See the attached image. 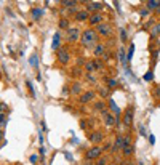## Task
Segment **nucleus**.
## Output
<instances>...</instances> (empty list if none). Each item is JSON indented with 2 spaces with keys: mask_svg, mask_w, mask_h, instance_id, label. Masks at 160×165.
Listing matches in <instances>:
<instances>
[{
  "mask_svg": "<svg viewBox=\"0 0 160 165\" xmlns=\"http://www.w3.org/2000/svg\"><path fill=\"white\" fill-rule=\"evenodd\" d=\"M38 155H31V157H29V160H31V164H37V160H38Z\"/></svg>",
  "mask_w": 160,
  "mask_h": 165,
  "instance_id": "473e14b6",
  "label": "nucleus"
},
{
  "mask_svg": "<svg viewBox=\"0 0 160 165\" xmlns=\"http://www.w3.org/2000/svg\"><path fill=\"white\" fill-rule=\"evenodd\" d=\"M56 59H58L61 64H69V61H70V52L67 48H59L58 50V55H56Z\"/></svg>",
  "mask_w": 160,
  "mask_h": 165,
  "instance_id": "f03ea898",
  "label": "nucleus"
},
{
  "mask_svg": "<svg viewBox=\"0 0 160 165\" xmlns=\"http://www.w3.org/2000/svg\"><path fill=\"white\" fill-rule=\"evenodd\" d=\"M85 69H87V72H94V71H98V69H101V63L96 61V59H93V61H88L87 64H85Z\"/></svg>",
  "mask_w": 160,
  "mask_h": 165,
  "instance_id": "1a4fd4ad",
  "label": "nucleus"
},
{
  "mask_svg": "<svg viewBox=\"0 0 160 165\" xmlns=\"http://www.w3.org/2000/svg\"><path fill=\"white\" fill-rule=\"evenodd\" d=\"M109 104H111V109L114 111L115 114H120V109H118V107H117V104H115V103H114V101H112V100L109 101Z\"/></svg>",
  "mask_w": 160,
  "mask_h": 165,
  "instance_id": "cd10ccee",
  "label": "nucleus"
},
{
  "mask_svg": "<svg viewBox=\"0 0 160 165\" xmlns=\"http://www.w3.org/2000/svg\"><path fill=\"white\" fill-rule=\"evenodd\" d=\"M94 96H96V91L90 90V91H85V93H82V95L79 96V101H80V103H88V101H91Z\"/></svg>",
  "mask_w": 160,
  "mask_h": 165,
  "instance_id": "9b49d317",
  "label": "nucleus"
},
{
  "mask_svg": "<svg viewBox=\"0 0 160 165\" xmlns=\"http://www.w3.org/2000/svg\"><path fill=\"white\" fill-rule=\"evenodd\" d=\"M120 37H122V40H125V38H126V32L123 31V29H120Z\"/></svg>",
  "mask_w": 160,
  "mask_h": 165,
  "instance_id": "c9c22d12",
  "label": "nucleus"
},
{
  "mask_svg": "<svg viewBox=\"0 0 160 165\" xmlns=\"http://www.w3.org/2000/svg\"><path fill=\"white\" fill-rule=\"evenodd\" d=\"M133 53H135V45H130V50H128V53H126V59H131L133 58Z\"/></svg>",
  "mask_w": 160,
  "mask_h": 165,
  "instance_id": "bb28decb",
  "label": "nucleus"
},
{
  "mask_svg": "<svg viewBox=\"0 0 160 165\" xmlns=\"http://www.w3.org/2000/svg\"><path fill=\"white\" fill-rule=\"evenodd\" d=\"M118 59H120V61H122V63H123V64H125V63H126V61H128V59H126V53H125V52H123V48H122V50H120V52H118Z\"/></svg>",
  "mask_w": 160,
  "mask_h": 165,
  "instance_id": "4be33fe9",
  "label": "nucleus"
},
{
  "mask_svg": "<svg viewBox=\"0 0 160 165\" xmlns=\"http://www.w3.org/2000/svg\"><path fill=\"white\" fill-rule=\"evenodd\" d=\"M59 3L66 8H70V7H74V5H77L79 2H75V0H63V2H59Z\"/></svg>",
  "mask_w": 160,
  "mask_h": 165,
  "instance_id": "a211bd4d",
  "label": "nucleus"
},
{
  "mask_svg": "<svg viewBox=\"0 0 160 165\" xmlns=\"http://www.w3.org/2000/svg\"><path fill=\"white\" fill-rule=\"evenodd\" d=\"M103 2H87V11H93V13H96V11L103 10Z\"/></svg>",
  "mask_w": 160,
  "mask_h": 165,
  "instance_id": "9d476101",
  "label": "nucleus"
},
{
  "mask_svg": "<svg viewBox=\"0 0 160 165\" xmlns=\"http://www.w3.org/2000/svg\"><path fill=\"white\" fill-rule=\"evenodd\" d=\"M133 112H135L133 106H128L125 109V112H123V124L126 127H131V124H133Z\"/></svg>",
  "mask_w": 160,
  "mask_h": 165,
  "instance_id": "39448f33",
  "label": "nucleus"
},
{
  "mask_svg": "<svg viewBox=\"0 0 160 165\" xmlns=\"http://www.w3.org/2000/svg\"><path fill=\"white\" fill-rule=\"evenodd\" d=\"M106 85H107L109 88H115V87H117V80H115V79H107Z\"/></svg>",
  "mask_w": 160,
  "mask_h": 165,
  "instance_id": "5701e85b",
  "label": "nucleus"
},
{
  "mask_svg": "<svg viewBox=\"0 0 160 165\" xmlns=\"http://www.w3.org/2000/svg\"><path fill=\"white\" fill-rule=\"evenodd\" d=\"M96 32H98V35H101V37H109V35L112 34V26L109 24V23H103V24H99L96 28Z\"/></svg>",
  "mask_w": 160,
  "mask_h": 165,
  "instance_id": "20e7f679",
  "label": "nucleus"
},
{
  "mask_svg": "<svg viewBox=\"0 0 160 165\" xmlns=\"http://www.w3.org/2000/svg\"><path fill=\"white\" fill-rule=\"evenodd\" d=\"M146 5L150 10H157V8H160V0H147Z\"/></svg>",
  "mask_w": 160,
  "mask_h": 165,
  "instance_id": "dca6fc26",
  "label": "nucleus"
},
{
  "mask_svg": "<svg viewBox=\"0 0 160 165\" xmlns=\"http://www.w3.org/2000/svg\"><path fill=\"white\" fill-rule=\"evenodd\" d=\"M160 34V24H155L152 28V35H159Z\"/></svg>",
  "mask_w": 160,
  "mask_h": 165,
  "instance_id": "c85d7f7f",
  "label": "nucleus"
},
{
  "mask_svg": "<svg viewBox=\"0 0 160 165\" xmlns=\"http://www.w3.org/2000/svg\"><path fill=\"white\" fill-rule=\"evenodd\" d=\"M106 160H107V159H106V157H101V159H98V160H96V165H106Z\"/></svg>",
  "mask_w": 160,
  "mask_h": 165,
  "instance_id": "7c9ffc66",
  "label": "nucleus"
},
{
  "mask_svg": "<svg viewBox=\"0 0 160 165\" xmlns=\"http://www.w3.org/2000/svg\"><path fill=\"white\" fill-rule=\"evenodd\" d=\"M3 138H5V131L0 130V143H3Z\"/></svg>",
  "mask_w": 160,
  "mask_h": 165,
  "instance_id": "e433bc0d",
  "label": "nucleus"
},
{
  "mask_svg": "<svg viewBox=\"0 0 160 165\" xmlns=\"http://www.w3.org/2000/svg\"><path fill=\"white\" fill-rule=\"evenodd\" d=\"M144 80H147V82H150V80H152V72H147L146 76H144Z\"/></svg>",
  "mask_w": 160,
  "mask_h": 165,
  "instance_id": "72a5a7b5",
  "label": "nucleus"
},
{
  "mask_svg": "<svg viewBox=\"0 0 160 165\" xmlns=\"http://www.w3.org/2000/svg\"><path fill=\"white\" fill-rule=\"evenodd\" d=\"M59 28H61V29H66V31H67V29L70 28V26H69V21H67V19H61V23H59Z\"/></svg>",
  "mask_w": 160,
  "mask_h": 165,
  "instance_id": "393cba45",
  "label": "nucleus"
},
{
  "mask_svg": "<svg viewBox=\"0 0 160 165\" xmlns=\"http://www.w3.org/2000/svg\"><path fill=\"white\" fill-rule=\"evenodd\" d=\"M133 152H135V144H130V146H126L125 149H123V154L128 157V155H131Z\"/></svg>",
  "mask_w": 160,
  "mask_h": 165,
  "instance_id": "6ab92c4d",
  "label": "nucleus"
},
{
  "mask_svg": "<svg viewBox=\"0 0 160 165\" xmlns=\"http://www.w3.org/2000/svg\"><path fill=\"white\" fill-rule=\"evenodd\" d=\"M80 35H82V32H80L79 28H69L67 29V40L69 42H77L80 38Z\"/></svg>",
  "mask_w": 160,
  "mask_h": 165,
  "instance_id": "0eeeda50",
  "label": "nucleus"
},
{
  "mask_svg": "<svg viewBox=\"0 0 160 165\" xmlns=\"http://www.w3.org/2000/svg\"><path fill=\"white\" fill-rule=\"evenodd\" d=\"M29 63L32 64V67H37V66H38V58H37L35 53H32V56L29 58Z\"/></svg>",
  "mask_w": 160,
  "mask_h": 165,
  "instance_id": "aec40b11",
  "label": "nucleus"
},
{
  "mask_svg": "<svg viewBox=\"0 0 160 165\" xmlns=\"http://www.w3.org/2000/svg\"><path fill=\"white\" fill-rule=\"evenodd\" d=\"M103 19H104V16H103L101 13H91L88 23H90L91 26H96V28H98L99 24H103Z\"/></svg>",
  "mask_w": 160,
  "mask_h": 165,
  "instance_id": "6e6552de",
  "label": "nucleus"
},
{
  "mask_svg": "<svg viewBox=\"0 0 160 165\" xmlns=\"http://www.w3.org/2000/svg\"><path fill=\"white\" fill-rule=\"evenodd\" d=\"M87 77H88V80H90V82H93V83H94V82H96V80H98V77L94 76L93 72H90V74H88V76H87Z\"/></svg>",
  "mask_w": 160,
  "mask_h": 165,
  "instance_id": "c756f323",
  "label": "nucleus"
},
{
  "mask_svg": "<svg viewBox=\"0 0 160 165\" xmlns=\"http://www.w3.org/2000/svg\"><path fill=\"white\" fill-rule=\"evenodd\" d=\"M26 85H27V88H29V95H31L32 98H35V91H34V87H32V83L27 80V82H26Z\"/></svg>",
  "mask_w": 160,
  "mask_h": 165,
  "instance_id": "a878e982",
  "label": "nucleus"
},
{
  "mask_svg": "<svg viewBox=\"0 0 160 165\" xmlns=\"http://www.w3.org/2000/svg\"><path fill=\"white\" fill-rule=\"evenodd\" d=\"M149 141H150V144H154V143H155V138L150 136V138H149Z\"/></svg>",
  "mask_w": 160,
  "mask_h": 165,
  "instance_id": "4c0bfd02",
  "label": "nucleus"
},
{
  "mask_svg": "<svg viewBox=\"0 0 160 165\" xmlns=\"http://www.w3.org/2000/svg\"><path fill=\"white\" fill-rule=\"evenodd\" d=\"M103 120H104V124L107 125V127H114L115 124H118V119H115L109 111H104V112H103Z\"/></svg>",
  "mask_w": 160,
  "mask_h": 165,
  "instance_id": "423d86ee",
  "label": "nucleus"
},
{
  "mask_svg": "<svg viewBox=\"0 0 160 165\" xmlns=\"http://www.w3.org/2000/svg\"><path fill=\"white\" fill-rule=\"evenodd\" d=\"M90 141L93 143V144H99L103 141V138H104V135L101 133V131H93V133H90Z\"/></svg>",
  "mask_w": 160,
  "mask_h": 165,
  "instance_id": "f8f14e48",
  "label": "nucleus"
},
{
  "mask_svg": "<svg viewBox=\"0 0 160 165\" xmlns=\"http://www.w3.org/2000/svg\"><path fill=\"white\" fill-rule=\"evenodd\" d=\"M5 111H7V104L0 101V112H5Z\"/></svg>",
  "mask_w": 160,
  "mask_h": 165,
  "instance_id": "f704fd0d",
  "label": "nucleus"
},
{
  "mask_svg": "<svg viewBox=\"0 0 160 165\" xmlns=\"http://www.w3.org/2000/svg\"><path fill=\"white\" fill-rule=\"evenodd\" d=\"M93 55L96 56V58H99V56H103V55H104V47H103L101 43H98L96 47H94V50H93Z\"/></svg>",
  "mask_w": 160,
  "mask_h": 165,
  "instance_id": "2eb2a0df",
  "label": "nucleus"
},
{
  "mask_svg": "<svg viewBox=\"0 0 160 165\" xmlns=\"http://www.w3.org/2000/svg\"><path fill=\"white\" fill-rule=\"evenodd\" d=\"M159 106H160V104H159Z\"/></svg>",
  "mask_w": 160,
  "mask_h": 165,
  "instance_id": "58836bf2",
  "label": "nucleus"
},
{
  "mask_svg": "<svg viewBox=\"0 0 160 165\" xmlns=\"http://www.w3.org/2000/svg\"><path fill=\"white\" fill-rule=\"evenodd\" d=\"M70 91H72V93H75V95H77V93H82V87H80L79 83H74V85H72V88H70Z\"/></svg>",
  "mask_w": 160,
  "mask_h": 165,
  "instance_id": "b1692460",
  "label": "nucleus"
},
{
  "mask_svg": "<svg viewBox=\"0 0 160 165\" xmlns=\"http://www.w3.org/2000/svg\"><path fill=\"white\" fill-rule=\"evenodd\" d=\"M94 109H96V111H101V112H104V111H106V104L103 103V101H98V103L94 104Z\"/></svg>",
  "mask_w": 160,
  "mask_h": 165,
  "instance_id": "412c9836",
  "label": "nucleus"
},
{
  "mask_svg": "<svg viewBox=\"0 0 160 165\" xmlns=\"http://www.w3.org/2000/svg\"><path fill=\"white\" fill-rule=\"evenodd\" d=\"M3 122H7V114L0 112V124H3Z\"/></svg>",
  "mask_w": 160,
  "mask_h": 165,
  "instance_id": "2f4dec72",
  "label": "nucleus"
},
{
  "mask_svg": "<svg viewBox=\"0 0 160 165\" xmlns=\"http://www.w3.org/2000/svg\"><path fill=\"white\" fill-rule=\"evenodd\" d=\"M90 19V11L87 10H80L75 13V21H79V23H82V21H88Z\"/></svg>",
  "mask_w": 160,
  "mask_h": 165,
  "instance_id": "ddd939ff",
  "label": "nucleus"
},
{
  "mask_svg": "<svg viewBox=\"0 0 160 165\" xmlns=\"http://www.w3.org/2000/svg\"><path fill=\"white\" fill-rule=\"evenodd\" d=\"M32 16H34V19H38V18L43 14V8H32Z\"/></svg>",
  "mask_w": 160,
  "mask_h": 165,
  "instance_id": "f3484780",
  "label": "nucleus"
},
{
  "mask_svg": "<svg viewBox=\"0 0 160 165\" xmlns=\"http://www.w3.org/2000/svg\"><path fill=\"white\" fill-rule=\"evenodd\" d=\"M59 45H61V35H59V32H56V34L53 35L51 48H53V50H59Z\"/></svg>",
  "mask_w": 160,
  "mask_h": 165,
  "instance_id": "4468645a",
  "label": "nucleus"
},
{
  "mask_svg": "<svg viewBox=\"0 0 160 165\" xmlns=\"http://www.w3.org/2000/svg\"><path fill=\"white\" fill-rule=\"evenodd\" d=\"M98 32L94 31V29H85L83 32H82V35H80V43L83 45V47H96L98 45Z\"/></svg>",
  "mask_w": 160,
  "mask_h": 165,
  "instance_id": "f257e3e1",
  "label": "nucleus"
},
{
  "mask_svg": "<svg viewBox=\"0 0 160 165\" xmlns=\"http://www.w3.org/2000/svg\"><path fill=\"white\" fill-rule=\"evenodd\" d=\"M101 152H103V149L99 148V146H93V148H90L87 151L85 159H87V160H98L99 155H101Z\"/></svg>",
  "mask_w": 160,
  "mask_h": 165,
  "instance_id": "7ed1b4c3",
  "label": "nucleus"
}]
</instances>
